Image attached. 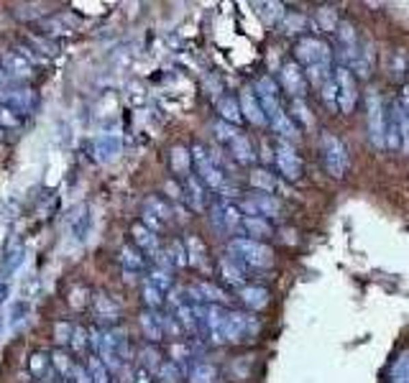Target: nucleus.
I'll use <instances>...</instances> for the list:
<instances>
[{
    "instance_id": "f257e3e1",
    "label": "nucleus",
    "mask_w": 409,
    "mask_h": 383,
    "mask_svg": "<svg viewBox=\"0 0 409 383\" xmlns=\"http://www.w3.org/2000/svg\"><path fill=\"white\" fill-rule=\"evenodd\" d=\"M230 253L235 261L251 268H269L274 263V253L269 246L251 238H233L230 240Z\"/></svg>"
},
{
    "instance_id": "f03ea898",
    "label": "nucleus",
    "mask_w": 409,
    "mask_h": 383,
    "mask_svg": "<svg viewBox=\"0 0 409 383\" xmlns=\"http://www.w3.org/2000/svg\"><path fill=\"white\" fill-rule=\"evenodd\" d=\"M320 151H322V161H325L328 174L335 176V179H343L345 172H348V166H351V159H348V151H345L341 138L325 131V133L320 135Z\"/></svg>"
},
{
    "instance_id": "7ed1b4c3",
    "label": "nucleus",
    "mask_w": 409,
    "mask_h": 383,
    "mask_svg": "<svg viewBox=\"0 0 409 383\" xmlns=\"http://www.w3.org/2000/svg\"><path fill=\"white\" fill-rule=\"evenodd\" d=\"M386 148H401L409 153V115L401 103L386 110Z\"/></svg>"
},
{
    "instance_id": "20e7f679",
    "label": "nucleus",
    "mask_w": 409,
    "mask_h": 383,
    "mask_svg": "<svg viewBox=\"0 0 409 383\" xmlns=\"http://www.w3.org/2000/svg\"><path fill=\"white\" fill-rule=\"evenodd\" d=\"M366 107H369V135L376 148H386V110L376 90L366 95Z\"/></svg>"
},
{
    "instance_id": "39448f33",
    "label": "nucleus",
    "mask_w": 409,
    "mask_h": 383,
    "mask_svg": "<svg viewBox=\"0 0 409 383\" xmlns=\"http://www.w3.org/2000/svg\"><path fill=\"white\" fill-rule=\"evenodd\" d=\"M297 59L307 64V69H320V67H330V47L320 41V38L304 36L297 41Z\"/></svg>"
},
{
    "instance_id": "423d86ee",
    "label": "nucleus",
    "mask_w": 409,
    "mask_h": 383,
    "mask_svg": "<svg viewBox=\"0 0 409 383\" xmlns=\"http://www.w3.org/2000/svg\"><path fill=\"white\" fill-rule=\"evenodd\" d=\"M192 163H195L197 174H200L197 179L202 184L213 187V189H220L225 184V174L220 172V166L215 163V159L207 153L204 146H195V148H192Z\"/></svg>"
},
{
    "instance_id": "0eeeda50",
    "label": "nucleus",
    "mask_w": 409,
    "mask_h": 383,
    "mask_svg": "<svg viewBox=\"0 0 409 383\" xmlns=\"http://www.w3.org/2000/svg\"><path fill=\"white\" fill-rule=\"evenodd\" d=\"M241 207L248 212V217L254 215H261V217H282L284 204L282 200H276L274 194H266V192H254L251 197H246L241 202Z\"/></svg>"
},
{
    "instance_id": "6e6552de",
    "label": "nucleus",
    "mask_w": 409,
    "mask_h": 383,
    "mask_svg": "<svg viewBox=\"0 0 409 383\" xmlns=\"http://www.w3.org/2000/svg\"><path fill=\"white\" fill-rule=\"evenodd\" d=\"M335 85H338V110L341 113H351L358 100V87H356V77L348 67L335 69Z\"/></svg>"
},
{
    "instance_id": "1a4fd4ad",
    "label": "nucleus",
    "mask_w": 409,
    "mask_h": 383,
    "mask_svg": "<svg viewBox=\"0 0 409 383\" xmlns=\"http://www.w3.org/2000/svg\"><path fill=\"white\" fill-rule=\"evenodd\" d=\"M274 159H276V166H279L282 176L292 179V182L302 176V159H300V153L292 148V144L279 141V144H276V153H274Z\"/></svg>"
},
{
    "instance_id": "9d476101",
    "label": "nucleus",
    "mask_w": 409,
    "mask_h": 383,
    "mask_svg": "<svg viewBox=\"0 0 409 383\" xmlns=\"http://www.w3.org/2000/svg\"><path fill=\"white\" fill-rule=\"evenodd\" d=\"M282 85L287 87L292 100H302L307 95V75L300 69L297 62H287L282 67Z\"/></svg>"
},
{
    "instance_id": "9b49d317",
    "label": "nucleus",
    "mask_w": 409,
    "mask_h": 383,
    "mask_svg": "<svg viewBox=\"0 0 409 383\" xmlns=\"http://www.w3.org/2000/svg\"><path fill=\"white\" fill-rule=\"evenodd\" d=\"M241 113L254 125H259V128H261V125H269V118L263 113L261 100H259V95L251 92V90H243V92H241Z\"/></svg>"
},
{
    "instance_id": "f8f14e48",
    "label": "nucleus",
    "mask_w": 409,
    "mask_h": 383,
    "mask_svg": "<svg viewBox=\"0 0 409 383\" xmlns=\"http://www.w3.org/2000/svg\"><path fill=\"white\" fill-rule=\"evenodd\" d=\"M92 151H95V159L103 163L113 161L118 153H120V135L118 133H103L95 138L92 144Z\"/></svg>"
},
{
    "instance_id": "ddd939ff",
    "label": "nucleus",
    "mask_w": 409,
    "mask_h": 383,
    "mask_svg": "<svg viewBox=\"0 0 409 383\" xmlns=\"http://www.w3.org/2000/svg\"><path fill=\"white\" fill-rule=\"evenodd\" d=\"M3 69L13 77H29L31 62L23 51H8V54H3Z\"/></svg>"
},
{
    "instance_id": "4468645a",
    "label": "nucleus",
    "mask_w": 409,
    "mask_h": 383,
    "mask_svg": "<svg viewBox=\"0 0 409 383\" xmlns=\"http://www.w3.org/2000/svg\"><path fill=\"white\" fill-rule=\"evenodd\" d=\"M213 220L217 228L233 230L243 222V217H241V212L235 210L233 204H217V207H213Z\"/></svg>"
},
{
    "instance_id": "2eb2a0df",
    "label": "nucleus",
    "mask_w": 409,
    "mask_h": 383,
    "mask_svg": "<svg viewBox=\"0 0 409 383\" xmlns=\"http://www.w3.org/2000/svg\"><path fill=\"white\" fill-rule=\"evenodd\" d=\"M228 148H230V156H233L235 161L238 163H251L256 159V153H254V144H251V138L246 133H238L228 144Z\"/></svg>"
},
{
    "instance_id": "dca6fc26",
    "label": "nucleus",
    "mask_w": 409,
    "mask_h": 383,
    "mask_svg": "<svg viewBox=\"0 0 409 383\" xmlns=\"http://www.w3.org/2000/svg\"><path fill=\"white\" fill-rule=\"evenodd\" d=\"M241 225H243V230L248 233V238L259 240V243H261L263 238H272V233H274L272 222L266 220V217H261V215H254V217H248V215H246Z\"/></svg>"
},
{
    "instance_id": "f3484780",
    "label": "nucleus",
    "mask_w": 409,
    "mask_h": 383,
    "mask_svg": "<svg viewBox=\"0 0 409 383\" xmlns=\"http://www.w3.org/2000/svg\"><path fill=\"white\" fill-rule=\"evenodd\" d=\"M0 97H3V100L8 103V107H13L16 113H29L31 105H34V92H31V90H13V87H8Z\"/></svg>"
},
{
    "instance_id": "a211bd4d",
    "label": "nucleus",
    "mask_w": 409,
    "mask_h": 383,
    "mask_svg": "<svg viewBox=\"0 0 409 383\" xmlns=\"http://www.w3.org/2000/svg\"><path fill=\"white\" fill-rule=\"evenodd\" d=\"M189 166H192V151L185 146H174L169 151V169L179 176H189Z\"/></svg>"
},
{
    "instance_id": "6ab92c4d",
    "label": "nucleus",
    "mask_w": 409,
    "mask_h": 383,
    "mask_svg": "<svg viewBox=\"0 0 409 383\" xmlns=\"http://www.w3.org/2000/svg\"><path fill=\"white\" fill-rule=\"evenodd\" d=\"M131 233H133V240H136V246L144 253H151L154 256L156 250H159V240H156V233L154 230H148L144 222H136L133 228H131Z\"/></svg>"
},
{
    "instance_id": "aec40b11",
    "label": "nucleus",
    "mask_w": 409,
    "mask_h": 383,
    "mask_svg": "<svg viewBox=\"0 0 409 383\" xmlns=\"http://www.w3.org/2000/svg\"><path fill=\"white\" fill-rule=\"evenodd\" d=\"M269 299H272V294H269V289L266 287H243L241 289V302H243L248 309H263V306L269 304Z\"/></svg>"
},
{
    "instance_id": "412c9836",
    "label": "nucleus",
    "mask_w": 409,
    "mask_h": 383,
    "mask_svg": "<svg viewBox=\"0 0 409 383\" xmlns=\"http://www.w3.org/2000/svg\"><path fill=\"white\" fill-rule=\"evenodd\" d=\"M217 113H220V120H225V123H241V118H243V113H241V100H235V97L225 95L217 100Z\"/></svg>"
},
{
    "instance_id": "4be33fe9",
    "label": "nucleus",
    "mask_w": 409,
    "mask_h": 383,
    "mask_svg": "<svg viewBox=\"0 0 409 383\" xmlns=\"http://www.w3.org/2000/svg\"><path fill=\"white\" fill-rule=\"evenodd\" d=\"M185 248H187V259H189V266L197 268H207V248L204 243L197 235H189L185 240Z\"/></svg>"
},
{
    "instance_id": "5701e85b",
    "label": "nucleus",
    "mask_w": 409,
    "mask_h": 383,
    "mask_svg": "<svg viewBox=\"0 0 409 383\" xmlns=\"http://www.w3.org/2000/svg\"><path fill=\"white\" fill-rule=\"evenodd\" d=\"M220 271L230 287H243V263L241 261H235L233 256H225L220 261Z\"/></svg>"
},
{
    "instance_id": "b1692460",
    "label": "nucleus",
    "mask_w": 409,
    "mask_h": 383,
    "mask_svg": "<svg viewBox=\"0 0 409 383\" xmlns=\"http://www.w3.org/2000/svg\"><path fill=\"white\" fill-rule=\"evenodd\" d=\"M269 125H272L274 133H279L282 138H294V135H297V125H294L292 115L284 113V110L272 115V118H269Z\"/></svg>"
},
{
    "instance_id": "393cba45",
    "label": "nucleus",
    "mask_w": 409,
    "mask_h": 383,
    "mask_svg": "<svg viewBox=\"0 0 409 383\" xmlns=\"http://www.w3.org/2000/svg\"><path fill=\"white\" fill-rule=\"evenodd\" d=\"M185 192H187V200L192 204V210L202 212L204 210V189H202V182L197 179V176H187L185 179Z\"/></svg>"
},
{
    "instance_id": "a878e982",
    "label": "nucleus",
    "mask_w": 409,
    "mask_h": 383,
    "mask_svg": "<svg viewBox=\"0 0 409 383\" xmlns=\"http://www.w3.org/2000/svg\"><path fill=\"white\" fill-rule=\"evenodd\" d=\"M141 330H144V335H146L151 343H159V340L164 337L161 317L154 315V312H144V315H141Z\"/></svg>"
},
{
    "instance_id": "bb28decb",
    "label": "nucleus",
    "mask_w": 409,
    "mask_h": 383,
    "mask_svg": "<svg viewBox=\"0 0 409 383\" xmlns=\"http://www.w3.org/2000/svg\"><path fill=\"white\" fill-rule=\"evenodd\" d=\"M95 312H98L100 319H118L120 306L107 297V294H98V297H95Z\"/></svg>"
},
{
    "instance_id": "cd10ccee",
    "label": "nucleus",
    "mask_w": 409,
    "mask_h": 383,
    "mask_svg": "<svg viewBox=\"0 0 409 383\" xmlns=\"http://www.w3.org/2000/svg\"><path fill=\"white\" fill-rule=\"evenodd\" d=\"M29 368L36 378L47 381V378H49V371H51V358L47 353H34L29 360Z\"/></svg>"
},
{
    "instance_id": "c85d7f7f",
    "label": "nucleus",
    "mask_w": 409,
    "mask_h": 383,
    "mask_svg": "<svg viewBox=\"0 0 409 383\" xmlns=\"http://www.w3.org/2000/svg\"><path fill=\"white\" fill-rule=\"evenodd\" d=\"M310 26V18L307 16H302V13H287L282 18V29L287 36H292V34H300V31H304Z\"/></svg>"
},
{
    "instance_id": "c756f323",
    "label": "nucleus",
    "mask_w": 409,
    "mask_h": 383,
    "mask_svg": "<svg viewBox=\"0 0 409 383\" xmlns=\"http://www.w3.org/2000/svg\"><path fill=\"white\" fill-rule=\"evenodd\" d=\"M120 263H123L128 271H138V268H144L146 259H144L141 250H136L133 246H123V248H120Z\"/></svg>"
},
{
    "instance_id": "7c9ffc66",
    "label": "nucleus",
    "mask_w": 409,
    "mask_h": 383,
    "mask_svg": "<svg viewBox=\"0 0 409 383\" xmlns=\"http://www.w3.org/2000/svg\"><path fill=\"white\" fill-rule=\"evenodd\" d=\"M197 291H200V297H202L204 302H210V304H215V306H220L228 302L223 289H217L215 284H207V281H202V284L197 287Z\"/></svg>"
},
{
    "instance_id": "2f4dec72",
    "label": "nucleus",
    "mask_w": 409,
    "mask_h": 383,
    "mask_svg": "<svg viewBox=\"0 0 409 383\" xmlns=\"http://www.w3.org/2000/svg\"><path fill=\"white\" fill-rule=\"evenodd\" d=\"M353 67V72L358 77H369V72H371V67H373V51H371V47H363L358 51V59L351 64Z\"/></svg>"
},
{
    "instance_id": "473e14b6",
    "label": "nucleus",
    "mask_w": 409,
    "mask_h": 383,
    "mask_svg": "<svg viewBox=\"0 0 409 383\" xmlns=\"http://www.w3.org/2000/svg\"><path fill=\"white\" fill-rule=\"evenodd\" d=\"M189 383H215V368L207 363H195L189 371Z\"/></svg>"
},
{
    "instance_id": "72a5a7b5",
    "label": "nucleus",
    "mask_w": 409,
    "mask_h": 383,
    "mask_svg": "<svg viewBox=\"0 0 409 383\" xmlns=\"http://www.w3.org/2000/svg\"><path fill=\"white\" fill-rule=\"evenodd\" d=\"M156 375H159V381L161 383H179L182 381V371H179V365H176L174 360H164L161 368L156 371Z\"/></svg>"
},
{
    "instance_id": "f704fd0d",
    "label": "nucleus",
    "mask_w": 409,
    "mask_h": 383,
    "mask_svg": "<svg viewBox=\"0 0 409 383\" xmlns=\"http://www.w3.org/2000/svg\"><path fill=\"white\" fill-rule=\"evenodd\" d=\"M256 8H259V16L263 18V23H276L279 18L287 16L279 3H259Z\"/></svg>"
},
{
    "instance_id": "c9c22d12",
    "label": "nucleus",
    "mask_w": 409,
    "mask_h": 383,
    "mask_svg": "<svg viewBox=\"0 0 409 383\" xmlns=\"http://www.w3.org/2000/svg\"><path fill=\"white\" fill-rule=\"evenodd\" d=\"M26 315H29V302H16V304L10 306V312H8L10 330H18V325H23Z\"/></svg>"
},
{
    "instance_id": "e433bc0d",
    "label": "nucleus",
    "mask_w": 409,
    "mask_h": 383,
    "mask_svg": "<svg viewBox=\"0 0 409 383\" xmlns=\"http://www.w3.org/2000/svg\"><path fill=\"white\" fill-rule=\"evenodd\" d=\"M251 187H256V192H266V194H272L276 182H274V176L269 172H254L251 176Z\"/></svg>"
},
{
    "instance_id": "4c0bfd02",
    "label": "nucleus",
    "mask_w": 409,
    "mask_h": 383,
    "mask_svg": "<svg viewBox=\"0 0 409 383\" xmlns=\"http://www.w3.org/2000/svg\"><path fill=\"white\" fill-rule=\"evenodd\" d=\"M391 381H394V383H409V353L399 355V360L394 363Z\"/></svg>"
},
{
    "instance_id": "58836bf2",
    "label": "nucleus",
    "mask_w": 409,
    "mask_h": 383,
    "mask_svg": "<svg viewBox=\"0 0 409 383\" xmlns=\"http://www.w3.org/2000/svg\"><path fill=\"white\" fill-rule=\"evenodd\" d=\"M51 365L62 373V378H69V375H72V368H75V363L69 360V355L62 353V350H57V353L51 355Z\"/></svg>"
},
{
    "instance_id": "ea45409f",
    "label": "nucleus",
    "mask_w": 409,
    "mask_h": 383,
    "mask_svg": "<svg viewBox=\"0 0 409 383\" xmlns=\"http://www.w3.org/2000/svg\"><path fill=\"white\" fill-rule=\"evenodd\" d=\"M161 294H164V291H159L151 281H144V302H146L151 309H159V306L164 304V297H161Z\"/></svg>"
},
{
    "instance_id": "a19ab883",
    "label": "nucleus",
    "mask_w": 409,
    "mask_h": 383,
    "mask_svg": "<svg viewBox=\"0 0 409 383\" xmlns=\"http://www.w3.org/2000/svg\"><path fill=\"white\" fill-rule=\"evenodd\" d=\"M215 128V135H217V141H223V144H230L235 135L241 133L235 125H230V123H225V120H217V123L213 125Z\"/></svg>"
},
{
    "instance_id": "79ce46f5",
    "label": "nucleus",
    "mask_w": 409,
    "mask_h": 383,
    "mask_svg": "<svg viewBox=\"0 0 409 383\" xmlns=\"http://www.w3.org/2000/svg\"><path fill=\"white\" fill-rule=\"evenodd\" d=\"M141 360H144V368H146V371H159V368H161V363H164V360L159 358V350H156V347H151V345L141 350Z\"/></svg>"
},
{
    "instance_id": "37998d69",
    "label": "nucleus",
    "mask_w": 409,
    "mask_h": 383,
    "mask_svg": "<svg viewBox=\"0 0 409 383\" xmlns=\"http://www.w3.org/2000/svg\"><path fill=\"white\" fill-rule=\"evenodd\" d=\"M320 90H322V100H325V105L332 107V110H338V85H335V79L330 77Z\"/></svg>"
},
{
    "instance_id": "c03bdc74",
    "label": "nucleus",
    "mask_w": 409,
    "mask_h": 383,
    "mask_svg": "<svg viewBox=\"0 0 409 383\" xmlns=\"http://www.w3.org/2000/svg\"><path fill=\"white\" fill-rule=\"evenodd\" d=\"M148 281H151L159 291H169V289H172V276L166 274L164 268H154L151 276H148Z\"/></svg>"
},
{
    "instance_id": "a18cd8bd",
    "label": "nucleus",
    "mask_w": 409,
    "mask_h": 383,
    "mask_svg": "<svg viewBox=\"0 0 409 383\" xmlns=\"http://www.w3.org/2000/svg\"><path fill=\"white\" fill-rule=\"evenodd\" d=\"M166 253H169V261H172L174 266H185V263H189L185 243H179V240H174V243H172V248L166 250Z\"/></svg>"
},
{
    "instance_id": "49530a36",
    "label": "nucleus",
    "mask_w": 409,
    "mask_h": 383,
    "mask_svg": "<svg viewBox=\"0 0 409 383\" xmlns=\"http://www.w3.org/2000/svg\"><path fill=\"white\" fill-rule=\"evenodd\" d=\"M21 118L18 113L8 105H0V128H18Z\"/></svg>"
},
{
    "instance_id": "de8ad7c7",
    "label": "nucleus",
    "mask_w": 409,
    "mask_h": 383,
    "mask_svg": "<svg viewBox=\"0 0 409 383\" xmlns=\"http://www.w3.org/2000/svg\"><path fill=\"white\" fill-rule=\"evenodd\" d=\"M292 120H300L302 125H312V115L304 107L302 100H292Z\"/></svg>"
},
{
    "instance_id": "09e8293b",
    "label": "nucleus",
    "mask_w": 409,
    "mask_h": 383,
    "mask_svg": "<svg viewBox=\"0 0 409 383\" xmlns=\"http://www.w3.org/2000/svg\"><path fill=\"white\" fill-rule=\"evenodd\" d=\"M54 335H57V340L62 345L64 343H72V335H75V327L69 325V322H57V327H54Z\"/></svg>"
},
{
    "instance_id": "8fccbe9b",
    "label": "nucleus",
    "mask_w": 409,
    "mask_h": 383,
    "mask_svg": "<svg viewBox=\"0 0 409 383\" xmlns=\"http://www.w3.org/2000/svg\"><path fill=\"white\" fill-rule=\"evenodd\" d=\"M169 355H172V360H174V363L179 365L182 360H187V358H189V345L174 343L172 347H169Z\"/></svg>"
},
{
    "instance_id": "3c124183",
    "label": "nucleus",
    "mask_w": 409,
    "mask_h": 383,
    "mask_svg": "<svg viewBox=\"0 0 409 383\" xmlns=\"http://www.w3.org/2000/svg\"><path fill=\"white\" fill-rule=\"evenodd\" d=\"M317 21H320V26H322V29H325V31L338 29V21H335V16H330V8L317 10Z\"/></svg>"
},
{
    "instance_id": "603ef678",
    "label": "nucleus",
    "mask_w": 409,
    "mask_h": 383,
    "mask_svg": "<svg viewBox=\"0 0 409 383\" xmlns=\"http://www.w3.org/2000/svg\"><path fill=\"white\" fill-rule=\"evenodd\" d=\"M69 378H72L75 383H92V373H90V368H82V365H75Z\"/></svg>"
},
{
    "instance_id": "864d4df0",
    "label": "nucleus",
    "mask_w": 409,
    "mask_h": 383,
    "mask_svg": "<svg viewBox=\"0 0 409 383\" xmlns=\"http://www.w3.org/2000/svg\"><path fill=\"white\" fill-rule=\"evenodd\" d=\"M404 51H397V54H394V57H391V77H401L404 75Z\"/></svg>"
},
{
    "instance_id": "5fc2aeb1",
    "label": "nucleus",
    "mask_w": 409,
    "mask_h": 383,
    "mask_svg": "<svg viewBox=\"0 0 409 383\" xmlns=\"http://www.w3.org/2000/svg\"><path fill=\"white\" fill-rule=\"evenodd\" d=\"M85 302H88V291L85 289H72V294H69V304L75 306V309H79V306H85Z\"/></svg>"
},
{
    "instance_id": "6e6d98bb",
    "label": "nucleus",
    "mask_w": 409,
    "mask_h": 383,
    "mask_svg": "<svg viewBox=\"0 0 409 383\" xmlns=\"http://www.w3.org/2000/svg\"><path fill=\"white\" fill-rule=\"evenodd\" d=\"M72 345H75V350H82V347L88 345V330H82V327H75V335H72Z\"/></svg>"
},
{
    "instance_id": "4d7b16f0",
    "label": "nucleus",
    "mask_w": 409,
    "mask_h": 383,
    "mask_svg": "<svg viewBox=\"0 0 409 383\" xmlns=\"http://www.w3.org/2000/svg\"><path fill=\"white\" fill-rule=\"evenodd\" d=\"M133 383H151V373H148L146 368H141L133 373Z\"/></svg>"
},
{
    "instance_id": "13d9d810",
    "label": "nucleus",
    "mask_w": 409,
    "mask_h": 383,
    "mask_svg": "<svg viewBox=\"0 0 409 383\" xmlns=\"http://www.w3.org/2000/svg\"><path fill=\"white\" fill-rule=\"evenodd\" d=\"M8 294H10V284L3 278V281H0V306L8 302Z\"/></svg>"
},
{
    "instance_id": "bf43d9fd",
    "label": "nucleus",
    "mask_w": 409,
    "mask_h": 383,
    "mask_svg": "<svg viewBox=\"0 0 409 383\" xmlns=\"http://www.w3.org/2000/svg\"><path fill=\"white\" fill-rule=\"evenodd\" d=\"M166 192H169L172 200H182V189L176 187V182H166Z\"/></svg>"
},
{
    "instance_id": "052dcab7",
    "label": "nucleus",
    "mask_w": 409,
    "mask_h": 383,
    "mask_svg": "<svg viewBox=\"0 0 409 383\" xmlns=\"http://www.w3.org/2000/svg\"><path fill=\"white\" fill-rule=\"evenodd\" d=\"M401 107H404L409 115V87H404V92H401Z\"/></svg>"
},
{
    "instance_id": "680f3d73",
    "label": "nucleus",
    "mask_w": 409,
    "mask_h": 383,
    "mask_svg": "<svg viewBox=\"0 0 409 383\" xmlns=\"http://www.w3.org/2000/svg\"><path fill=\"white\" fill-rule=\"evenodd\" d=\"M0 138H3V128H0Z\"/></svg>"
},
{
    "instance_id": "e2e57ef3",
    "label": "nucleus",
    "mask_w": 409,
    "mask_h": 383,
    "mask_svg": "<svg viewBox=\"0 0 409 383\" xmlns=\"http://www.w3.org/2000/svg\"><path fill=\"white\" fill-rule=\"evenodd\" d=\"M0 75H3V72H0Z\"/></svg>"
}]
</instances>
